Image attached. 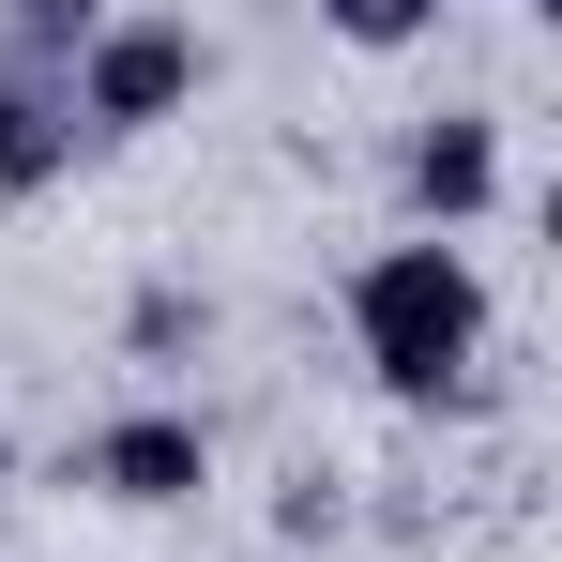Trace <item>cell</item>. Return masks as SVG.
<instances>
[{
  "label": "cell",
  "mask_w": 562,
  "mask_h": 562,
  "mask_svg": "<svg viewBox=\"0 0 562 562\" xmlns=\"http://www.w3.org/2000/svg\"><path fill=\"white\" fill-rule=\"evenodd\" d=\"M350 319H366V366L395 380V395H441V380L471 366V335H486V289H471L457 244H395V259H366Z\"/></svg>",
  "instance_id": "cell-1"
},
{
  "label": "cell",
  "mask_w": 562,
  "mask_h": 562,
  "mask_svg": "<svg viewBox=\"0 0 562 562\" xmlns=\"http://www.w3.org/2000/svg\"><path fill=\"white\" fill-rule=\"evenodd\" d=\"M183 77H198V31L183 15H122V31H92L77 46V122H168L183 106Z\"/></svg>",
  "instance_id": "cell-2"
},
{
  "label": "cell",
  "mask_w": 562,
  "mask_h": 562,
  "mask_svg": "<svg viewBox=\"0 0 562 562\" xmlns=\"http://www.w3.org/2000/svg\"><path fill=\"white\" fill-rule=\"evenodd\" d=\"M92 486L106 502H198V486H213V441H198L183 411H122L92 441Z\"/></svg>",
  "instance_id": "cell-3"
},
{
  "label": "cell",
  "mask_w": 562,
  "mask_h": 562,
  "mask_svg": "<svg viewBox=\"0 0 562 562\" xmlns=\"http://www.w3.org/2000/svg\"><path fill=\"white\" fill-rule=\"evenodd\" d=\"M486 183H502V137H486V122H426V137H411V198H426L441 228L486 213Z\"/></svg>",
  "instance_id": "cell-4"
},
{
  "label": "cell",
  "mask_w": 562,
  "mask_h": 562,
  "mask_svg": "<svg viewBox=\"0 0 562 562\" xmlns=\"http://www.w3.org/2000/svg\"><path fill=\"white\" fill-rule=\"evenodd\" d=\"M61 153H77V106L46 92V77H0V198H31Z\"/></svg>",
  "instance_id": "cell-5"
},
{
  "label": "cell",
  "mask_w": 562,
  "mask_h": 562,
  "mask_svg": "<svg viewBox=\"0 0 562 562\" xmlns=\"http://www.w3.org/2000/svg\"><path fill=\"white\" fill-rule=\"evenodd\" d=\"M0 471H15V441H0Z\"/></svg>",
  "instance_id": "cell-6"
}]
</instances>
